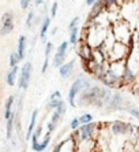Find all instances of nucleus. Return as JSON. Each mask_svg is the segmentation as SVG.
<instances>
[{
    "label": "nucleus",
    "instance_id": "f257e3e1",
    "mask_svg": "<svg viewBox=\"0 0 139 152\" xmlns=\"http://www.w3.org/2000/svg\"><path fill=\"white\" fill-rule=\"evenodd\" d=\"M112 97V93L101 86H91L90 89H86L82 92V95L78 97L77 104L80 107H102L106 106Z\"/></svg>",
    "mask_w": 139,
    "mask_h": 152
},
{
    "label": "nucleus",
    "instance_id": "f03ea898",
    "mask_svg": "<svg viewBox=\"0 0 139 152\" xmlns=\"http://www.w3.org/2000/svg\"><path fill=\"white\" fill-rule=\"evenodd\" d=\"M93 85H91V81L90 78L87 77H78L75 81L72 82V85H71V88H70L68 91V103L71 107H75L77 106V103H75V97L78 96V93L79 92H83V91H86V89H90Z\"/></svg>",
    "mask_w": 139,
    "mask_h": 152
},
{
    "label": "nucleus",
    "instance_id": "7ed1b4c3",
    "mask_svg": "<svg viewBox=\"0 0 139 152\" xmlns=\"http://www.w3.org/2000/svg\"><path fill=\"white\" fill-rule=\"evenodd\" d=\"M113 34H115L116 41L127 45L128 40L131 39V28H130V23L127 21H124V19L116 21L115 25H113Z\"/></svg>",
    "mask_w": 139,
    "mask_h": 152
},
{
    "label": "nucleus",
    "instance_id": "20e7f679",
    "mask_svg": "<svg viewBox=\"0 0 139 152\" xmlns=\"http://www.w3.org/2000/svg\"><path fill=\"white\" fill-rule=\"evenodd\" d=\"M100 81L105 86H108V88H117V86H120L123 84L122 77L119 74H116L115 71L111 70L109 67H106V70H105L104 75H102V78H101Z\"/></svg>",
    "mask_w": 139,
    "mask_h": 152
},
{
    "label": "nucleus",
    "instance_id": "39448f33",
    "mask_svg": "<svg viewBox=\"0 0 139 152\" xmlns=\"http://www.w3.org/2000/svg\"><path fill=\"white\" fill-rule=\"evenodd\" d=\"M68 41H63L59 47H57V51H56L55 56H53V66L55 67H62L64 64V59H66L67 55V50H68Z\"/></svg>",
    "mask_w": 139,
    "mask_h": 152
},
{
    "label": "nucleus",
    "instance_id": "423d86ee",
    "mask_svg": "<svg viewBox=\"0 0 139 152\" xmlns=\"http://www.w3.org/2000/svg\"><path fill=\"white\" fill-rule=\"evenodd\" d=\"M64 114H66V103H63L62 106H59L55 110V113H53V115H52V119H51V122L48 124V134H51L56 129V126H57V124L62 121Z\"/></svg>",
    "mask_w": 139,
    "mask_h": 152
},
{
    "label": "nucleus",
    "instance_id": "0eeeda50",
    "mask_svg": "<svg viewBox=\"0 0 139 152\" xmlns=\"http://www.w3.org/2000/svg\"><path fill=\"white\" fill-rule=\"evenodd\" d=\"M31 63L30 62H26L23 64V67L21 70V75H19V88L21 89H26L29 86V81H30V75H31Z\"/></svg>",
    "mask_w": 139,
    "mask_h": 152
},
{
    "label": "nucleus",
    "instance_id": "6e6552de",
    "mask_svg": "<svg viewBox=\"0 0 139 152\" xmlns=\"http://www.w3.org/2000/svg\"><path fill=\"white\" fill-rule=\"evenodd\" d=\"M124 103H125V99L123 97V95H120V93H115V95H112L109 103L106 104V111L111 113V111L123 110V108H124Z\"/></svg>",
    "mask_w": 139,
    "mask_h": 152
},
{
    "label": "nucleus",
    "instance_id": "1a4fd4ad",
    "mask_svg": "<svg viewBox=\"0 0 139 152\" xmlns=\"http://www.w3.org/2000/svg\"><path fill=\"white\" fill-rule=\"evenodd\" d=\"M3 21V26H1V30H0V34L4 36V34H8V33L14 29V18H12V12H6L1 18Z\"/></svg>",
    "mask_w": 139,
    "mask_h": 152
},
{
    "label": "nucleus",
    "instance_id": "9d476101",
    "mask_svg": "<svg viewBox=\"0 0 139 152\" xmlns=\"http://www.w3.org/2000/svg\"><path fill=\"white\" fill-rule=\"evenodd\" d=\"M63 103L64 102H63L62 93H60L59 91H55V92L51 95L49 100H48V108H53V110H56L59 106H62Z\"/></svg>",
    "mask_w": 139,
    "mask_h": 152
},
{
    "label": "nucleus",
    "instance_id": "9b49d317",
    "mask_svg": "<svg viewBox=\"0 0 139 152\" xmlns=\"http://www.w3.org/2000/svg\"><path fill=\"white\" fill-rule=\"evenodd\" d=\"M74 67H75V60H71L68 63H64L62 67L59 69V74H60V78H68L70 75L72 74L74 71Z\"/></svg>",
    "mask_w": 139,
    "mask_h": 152
},
{
    "label": "nucleus",
    "instance_id": "f8f14e48",
    "mask_svg": "<svg viewBox=\"0 0 139 152\" xmlns=\"http://www.w3.org/2000/svg\"><path fill=\"white\" fill-rule=\"evenodd\" d=\"M102 10H105V1H96V4L91 7L90 14H89V19H91V21H93V19L98 18Z\"/></svg>",
    "mask_w": 139,
    "mask_h": 152
},
{
    "label": "nucleus",
    "instance_id": "ddd939ff",
    "mask_svg": "<svg viewBox=\"0 0 139 152\" xmlns=\"http://www.w3.org/2000/svg\"><path fill=\"white\" fill-rule=\"evenodd\" d=\"M49 141H51V134H46L45 138H44V141L42 142H33V144H31V148H33V151H35V152H42L46 147H48Z\"/></svg>",
    "mask_w": 139,
    "mask_h": 152
},
{
    "label": "nucleus",
    "instance_id": "4468645a",
    "mask_svg": "<svg viewBox=\"0 0 139 152\" xmlns=\"http://www.w3.org/2000/svg\"><path fill=\"white\" fill-rule=\"evenodd\" d=\"M122 80H123V84H131V82H134V80H135V71L127 66V69L123 73Z\"/></svg>",
    "mask_w": 139,
    "mask_h": 152
},
{
    "label": "nucleus",
    "instance_id": "2eb2a0df",
    "mask_svg": "<svg viewBox=\"0 0 139 152\" xmlns=\"http://www.w3.org/2000/svg\"><path fill=\"white\" fill-rule=\"evenodd\" d=\"M37 115H38V110H34L33 114H31V119H30V124H29V127H28L26 138H30L31 136H33V132H34V127H35V121H37Z\"/></svg>",
    "mask_w": 139,
    "mask_h": 152
},
{
    "label": "nucleus",
    "instance_id": "dca6fc26",
    "mask_svg": "<svg viewBox=\"0 0 139 152\" xmlns=\"http://www.w3.org/2000/svg\"><path fill=\"white\" fill-rule=\"evenodd\" d=\"M49 25H51V17H45L44 21H42L41 30H40V37H41V40L46 39V32H48V29H49Z\"/></svg>",
    "mask_w": 139,
    "mask_h": 152
},
{
    "label": "nucleus",
    "instance_id": "f3484780",
    "mask_svg": "<svg viewBox=\"0 0 139 152\" xmlns=\"http://www.w3.org/2000/svg\"><path fill=\"white\" fill-rule=\"evenodd\" d=\"M12 103H14V96H10V97L7 99V102H6V110H4V117H6V119L7 121L12 117V113H11Z\"/></svg>",
    "mask_w": 139,
    "mask_h": 152
},
{
    "label": "nucleus",
    "instance_id": "a211bd4d",
    "mask_svg": "<svg viewBox=\"0 0 139 152\" xmlns=\"http://www.w3.org/2000/svg\"><path fill=\"white\" fill-rule=\"evenodd\" d=\"M25 47H26V37L21 36L19 37V41H18V55L21 59L25 58Z\"/></svg>",
    "mask_w": 139,
    "mask_h": 152
},
{
    "label": "nucleus",
    "instance_id": "6ab92c4d",
    "mask_svg": "<svg viewBox=\"0 0 139 152\" xmlns=\"http://www.w3.org/2000/svg\"><path fill=\"white\" fill-rule=\"evenodd\" d=\"M17 73H18V67H12L11 69V71L7 74V78H6V81H7V84L10 85H14L15 82V77H17Z\"/></svg>",
    "mask_w": 139,
    "mask_h": 152
},
{
    "label": "nucleus",
    "instance_id": "aec40b11",
    "mask_svg": "<svg viewBox=\"0 0 139 152\" xmlns=\"http://www.w3.org/2000/svg\"><path fill=\"white\" fill-rule=\"evenodd\" d=\"M78 32H79V28H74L70 30V44L75 45L78 42Z\"/></svg>",
    "mask_w": 139,
    "mask_h": 152
},
{
    "label": "nucleus",
    "instance_id": "412c9836",
    "mask_svg": "<svg viewBox=\"0 0 139 152\" xmlns=\"http://www.w3.org/2000/svg\"><path fill=\"white\" fill-rule=\"evenodd\" d=\"M79 122L80 125H87L93 122V115L91 114H83L82 117H79Z\"/></svg>",
    "mask_w": 139,
    "mask_h": 152
},
{
    "label": "nucleus",
    "instance_id": "4be33fe9",
    "mask_svg": "<svg viewBox=\"0 0 139 152\" xmlns=\"http://www.w3.org/2000/svg\"><path fill=\"white\" fill-rule=\"evenodd\" d=\"M21 60V58H19V55H18V52H12L10 55V64L11 67H17L18 62Z\"/></svg>",
    "mask_w": 139,
    "mask_h": 152
},
{
    "label": "nucleus",
    "instance_id": "5701e85b",
    "mask_svg": "<svg viewBox=\"0 0 139 152\" xmlns=\"http://www.w3.org/2000/svg\"><path fill=\"white\" fill-rule=\"evenodd\" d=\"M14 114H12V117L7 121V138H11V134H12V126H14Z\"/></svg>",
    "mask_w": 139,
    "mask_h": 152
},
{
    "label": "nucleus",
    "instance_id": "b1692460",
    "mask_svg": "<svg viewBox=\"0 0 139 152\" xmlns=\"http://www.w3.org/2000/svg\"><path fill=\"white\" fill-rule=\"evenodd\" d=\"M79 22H80V18H79V17L72 18V19H71V22L68 23V32L71 30V29H74V28H78V25H79Z\"/></svg>",
    "mask_w": 139,
    "mask_h": 152
},
{
    "label": "nucleus",
    "instance_id": "393cba45",
    "mask_svg": "<svg viewBox=\"0 0 139 152\" xmlns=\"http://www.w3.org/2000/svg\"><path fill=\"white\" fill-rule=\"evenodd\" d=\"M70 127L72 129L74 132L75 130H78L80 127V122H79V118H74L72 121H71V124H70Z\"/></svg>",
    "mask_w": 139,
    "mask_h": 152
},
{
    "label": "nucleus",
    "instance_id": "a878e982",
    "mask_svg": "<svg viewBox=\"0 0 139 152\" xmlns=\"http://www.w3.org/2000/svg\"><path fill=\"white\" fill-rule=\"evenodd\" d=\"M127 111H128L130 115H132V117H135L139 119V108H127Z\"/></svg>",
    "mask_w": 139,
    "mask_h": 152
},
{
    "label": "nucleus",
    "instance_id": "bb28decb",
    "mask_svg": "<svg viewBox=\"0 0 139 152\" xmlns=\"http://www.w3.org/2000/svg\"><path fill=\"white\" fill-rule=\"evenodd\" d=\"M52 42H48L45 47V59L49 60V55H51V51H52Z\"/></svg>",
    "mask_w": 139,
    "mask_h": 152
},
{
    "label": "nucleus",
    "instance_id": "cd10ccee",
    "mask_svg": "<svg viewBox=\"0 0 139 152\" xmlns=\"http://www.w3.org/2000/svg\"><path fill=\"white\" fill-rule=\"evenodd\" d=\"M33 19H34V12L33 11H30L29 12V15H28V19H26V25L30 28L31 26V23H33Z\"/></svg>",
    "mask_w": 139,
    "mask_h": 152
},
{
    "label": "nucleus",
    "instance_id": "c85d7f7f",
    "mask_svg": "<svg viewBox=\"0 0 139 152\" xmlns=\"http://www.w3.org/2000/svg\"><path fill=\"white\" fill-rule=\"evenodd\" d=\"M57 6H59V4H57V1H55V3H53V6L51 7V18H55L56 17V12H57Z\"/></svg>",
    "mask_w": 139,
    "mask_h": 152
},
{
    "label": "nucleus",
    "instance_id": "c756f323",
    "mask_svg": "<svg viewBox=\"0 0 139 152\" xmlns=\"http://www.w3.org/2000/svg\"><path fill=\"white\" fill-rule=\"evenodd\" d=\"M48 64H49V60L45 59V62H44V66H42V73H45L46 69H48Z\"/></svg>",
    "mask_w": 139,
    "mask_h": 152
},
{
    "label": "nucleus",
    "instance_id": "7c9ffc66",
    "mask_svg": "<svg viewBox=\"0 0 139 152\" xmlns=\"http://www.w3.org/2000/svg\"><path fill=\"white\" fill-rule=\"evenodd\" d=\"M28 6H29V1H28V0H22V1H21V7L22 8H28Z\"/></svg>",
    "mask_w": 139,
    "mask_h": 152
},
{
    "label": "nucleus",
    "instance_id": "2f4dec72",
    "mask_svg": "<svg viewBox=\"0 0 139 152\" xmlns=\"http://www.w3.org/2000/svg\"><path fill=\"white\" fill-rule=\"evenodd\" d=\"M85 4H86V6H94V4H96V1H93V0H86V1H85Z\"/></svg>",
    "mask_w": 139,
    "mask_h": 152
},
{
    "label": "nucleus",
    "instance_id": "473e14b6",
    "mask_svg": "<svg viewBox=\"0 0 139 152\" xmlns=\"http://www.w3.org/2000/svg\"><path fill=\"white\" fill-rule=\"evenodd\" d=\"M35 4H37V6H40V4H42V1H41V0H37V1H35Z\"/></svg>",
    "mask_w": 139,
    "mask_h": 152
}]
</instances>
